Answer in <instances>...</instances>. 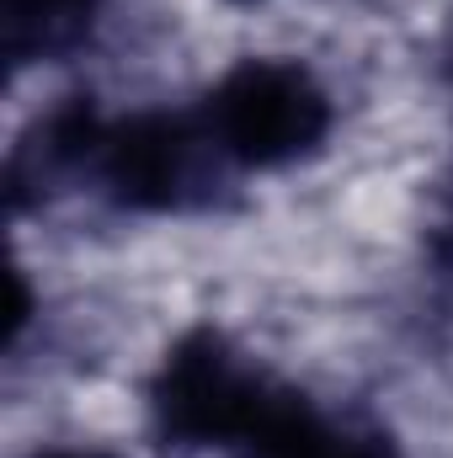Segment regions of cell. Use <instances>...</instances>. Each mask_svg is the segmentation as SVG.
I'll use <instances>...</instances> for the list:
<instances>
[{
    "instance_id": "1",
    "label": "cell",
    "mask_w": 453,
    "mask_h": 458,
    "mask_svg": "<svg viewBox=\"0 0 453 458\" xmlns=\"http://www.w3.org/2000/svg\"><path fill=\"white\" fill-rule=\"evenodd\" d=\"M198 123L219 160L240 171H283L310 160L331 139L337 107L304 59L251 54V59H235L209 86Z\"/></svg>"
},
{
    "instance_id": "2",
    "label": "cell",
    "mask_w": 453,
    "mask_h": 458,
    "mask_svg": "<svg viewBox=\"0 0 453 458\" xmlns=\"http://www.w3.org/2000/svg\"><path fill=\"white\" fill-rule=\"evenodd\" d=\"M102 16V0H5V54L16 64L75 54Z\"/></svg>"
},
{
    "instance_id": "3",
    "label": "cell",
    "mask_w": 453,
    "mask_h": 458,
    "mask_svg": "<svg viewBox=\"0 0 453 458\" xmlns=\"http://www.w3.org/2000/svg\"><path fill=\"white\" fill-rule=\"evenodd\" d=\"M27 458H123L113 448H86V443H54V448H32Z\"/></svg>"
},
{
    "instance_id": "4",
    "label": "cell",
    "mask_w": 453,
    "mask_h": 458,
    "mask_svg": "<svg viewBox=\"0 0 453 458\" xmlns=\"http://www.w3.org/2000/svg\"><path fill=\"white\" fill-rule=\"evenodd\" d=\"M240 5H245V0H240Z\"/></svg>"
}]
</instances>
